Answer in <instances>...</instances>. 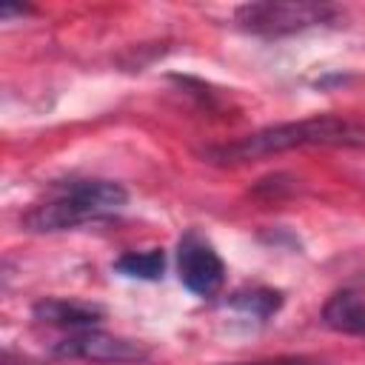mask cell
Here are the masks:
<instances>
[{
    "label": "cell",
    "mask_w": 365,
    "mask_h": 365,
    "mask_svg": "<svg viewBox=\"0 0 365 365\" xmlns=\"http://www.w3.org/2000/svg\"><path fill=\"white\" fill-rule=\"evenodd\" d=\"M128 202V191L114 180L71 177L48 188V197L23 214V228L31 234L68 231L83 222H97L117 214Z\"/></svg>",
    "instance_id": "1"
},
{
    "label": "cell",
    "mask_w": 365,
    "mask_h": 365,
    "mask_svg": "<svg viewBox=\"0 0 365 365\" xmlns=\"http://www.w3.org/2000/svg\"><path fill=\"white\" fill-rule=\"evenodd\" d=\"M305 145H345V148H365V123L345 120V117H308L297 123H279L268 125L262 131H254L231 145L208 148L205 157L211 163H242L254 157H268L291 148Z\"/></svg>",
    "instance_id": "2"
},
{
    "label": "cell",
    "mask_w": 365,
    "mask_h": 365,
    "mask_svg": "<svg viewBox=\"0 0 365 365\" xmlns=\"http://www.w3.org/2000/svg\"><path fill=\"white\" fill-rule=\"evenodd\" d=\"M336 9L328 3H245L237 9L234 20L240 29L259 37H288L322 23H331Z\"/></svg>",
    "instance_id": "3"
},
{
    "label": "cell",
    "mask_w": 365,
    "mask_h": 365,
    "mask_svg": "<svg viewBox=\"0 0 365 365\" xmlns=\"http://www.w3.org/2000/svg\"><path fill=\"white\" fill-rule=\"evenodd\" d=\"M54 356L66 359H86V362H100V365H128V362H145L148 348L137 339L128 336H114L97 328L86 331H68V336L57 339L51 345Z\"/></svg>",
    "instance_id": "4"
},
{
    "label": "cell",
    "mask_w": 365,
    "mask_h": 365,
    "mask_svg": "<svg viewBox=\"0 0 365 365\" xmlns=\"http://www.w3.org/2000/svg\"><path fill=\"white\" fill-rule=\"evenodd\" d=\"M177 277L197 297H214L225 282V262L200 231H185L180 237Z\"/></svg>",
    "instance_id": "5"
},
{
    "label": "cell",
    "mask_w": 365,
    "mask_h": 365,
    "mask_svg": "<svg viewBox=\"0 0 365 365\" xmlns=\"http://www.w3.org/2000/svg\"><path fill=\"white\" fill-rule=\"evenodd\" d=\"M31 317L46 325L68 328V331H86L97 328L106 319V311L94 302L83 299H66V297H43L31 305Z\"/></svg>",
    "instance_id": "6"
},
{
    "label": "cell",
    "mask_w": 365,
    "mask_h": 365,
    "mask_svg": "<svg viewBox=\"0 0 365 365\" xmlns=\"http://www.w3.org/2000/svg\"><path fill=\"white\" fill-rule=\"evenodd\" d=\"M322 322L348 336H365V291L342 288L322 305Z\"/></svg>",
    "instance_id": "7"
},
{
    "label": "cell",
    "mask_w": 365,
    "mask_h": 365,
    "mask_svg": "<svg viewBox=\"0 0 365 365\" xmlns=\"http://www.w3.org/2000/svg\"><path fill=\"white\" fill-rule=\"evenodd\" d=\"M114 271L131 279H163L165 271V251L151 248V251H125L123 257L114 259Z\"/></svg>",
    "instance_id": "8"
},
{
    "label": "cell",
    "mask_w": 365,
    "mask_h": 365,
    "mask_svg": "<svg viewBox=\"0 0 365 365\" xmlns=\"http://www.w3.org/2000/svg\"><path fill=\"white\" fill-rule=\"evenodd\" d=\"M228 305L234 311H242V314H251L257 319H268L274 317L279 308H282V294L274 291V288H265V285H254V288H240L228 297Z\"/></svg>",
    "instance_id": "9"
}]
</instances>
